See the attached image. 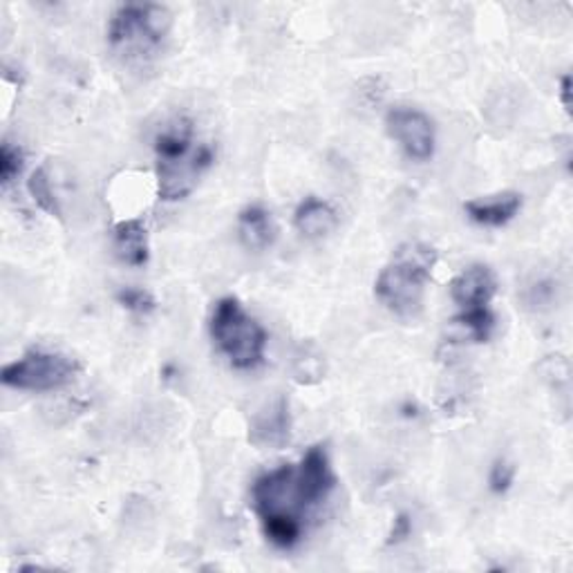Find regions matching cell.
<instances>
[{"label":"cell","instance_id":"cell-1","mask_svg":"<svg viewBox=\"0 0 573 573\" xmlns=\"http://www.w3.org/2000/svg\"><path fill=\"white\" fill-rule=\"evenodd\" d=\"M213 162V146L196 137L194 121L188 117H177L170 121L155 137V175L159 200L177 202L188 198Z\"/></svg>","mask_w":573,"mask_h":573},{"label":"cell","instance_id":"cell-2","mask_svg":"<svg viewBox=\"0 0 573 573\" xmlns=\"http://www.w3.org/2000/svg\"><path fill=\"white\" fill-rule=\"evenodd\" d=\"M439 261L434 246L426 242H406L397 246L390 263L381 269L374 283V296L395 316L417 318L423 309L426 287Z\"/></svg>","mask_w":573,"mask_h":573},{"label":"cell","instance_id":"cell-3","mask_svg":"<svg viewBox=\"0 0 573 573\" xmlns=\"http://www.w3.org/2000/svg\"><path fill=\"white\" fill-rule=\"evenodd\" d=\"M170 32V12L153 3L119 5L108 21V45L125 63L155 60Z\"/></svg>","mask_w":573,"mask_h":573},{"label":"cell","instance_id":"cell-4","mask_svg":"<svg viewBox=\"0 0 573 573\" xmlns=\"http://www.w3.org/2000/svg\"><path fill=\"white\" fill-rule=\"evenodd\" d=\"M209 332L218 350L238 370H253L263 365L267 332L265 328L246 313L242 302L233 296L220 298L213 307Z\"/></svg>","mask_w":573,"mask_h":573},{"label":"cell","instance_id":"cell-5","mask_svg":"<svg viewBox=\"0 0 573 573\" xmlns=\"http://www.w3.org/2000/svg\"><path fill=\"white\" fill-rule=\"evenodd\" d=\"M79 372V361L68 354L30 350L3 367V384L27 393H54L70 386Z\"/></svg>","mask_w":573,"mask_h":573},{"label":"cell","instance_id":"cell-6","mask_svg":"<svg viewBox=\"0 0 573 573\" xmlns=\"http://www.w3.org/2000/svg\"><path fill=\"white\" fill-rule=\"evenodd\" d=\"M251 499L261 520L272 516H289L302 520V514L307 511L300 499L298 475L294 464H285L276 471L261 475L251 486Z\"/></svg>","mask_w":573,"mask_h":573},{"label":"cell","instance_id":"cell-7","mask_svg":"<svg viewBox=\"0 0 573 573\" xmlns=\"http://www.w3.org/2000/svg\"><path fill=\"white\" fill-rule=\"evenodd\" d=\"M388 135L401 146V151L415 162H428L434 155L437 133L432 119L417 108H393L386 117Z\"/></svg>","mask_w":573,"mask_h":573},{"label":"cell","instance_id":"cell-8","mask_svg":"<svg viewBox=\"0 0 573 573\" xmlns=\"http://www.w3.org/2000/svg\"><path fill=\"white\" fill-rule=\"evenodd\" d=\"M298 475V491L305 508H313L323 504L330 493L337 488V475L332 469L330 451L326 443H316L302 455L300 464L296 466Z\"/></svg>","mask_w":573,"mask_h":573},{"label":"cell","instance_id":"cell-9","mask_svg":"<svg viewBox=\"0 0 573 573\" xmlns=\"http://www.w3.org/2000/svg\"><path fill=\"white\" fill-rule=\"evenodd\" d=\"M291 439V412L285 397H276L253 415L249 423V443L256 449L280 451Z\"/></svg>","mask_w":573,"mask_h":573},{"label":"cell","instance_id":"cell-10","mask_svg":"<svg viewBox=\"0 0 573 573\" xmlns=\"http://www.w3.org/2000/svg\"><path fill=\"white\" fill-rule=\"evenodd\" d=\"M497 294V276L488 265H471L451 283V298L462 309L488 307Z\"/></svg>","mask_w":573,"mask_h":573},{"label":"cell","instance_id":"cell-11","mask_svg":"<svg viewBox=\"0 0 573 573\" xmlns=\"http://www.w3.org/2000/svg\"><path fill=\"white\" fill-rule=\"evenodd\" d=\"M520 209H522V196L516 194V190H502V194L475 198L464 205L466 216L475 224L491 227V229L504 227L511 220H516Z\"/></svg>","mask_w":573,"mask_h":573},{"label":"cell","instance_id":"cell-12","mask_svg":"<svg viewBox=\"0 0 573 573\" xmlns=\"http://www.w3.org/2000/svg\"><path fill=\"white\" fill-rule=\"evenodd\" d=\"M114 253L129 267H144L148 263L151 246L144 220H123L114 227Z\"/></svg>","mask_w":573,"mask_h":573},{"label":"cell","instance_id":"cell-13","mask_svg":"<svg viewBox=\"0 0 573 573\" xmlns=\"http://www.w3.org/2000/svg\"><path fill=\"white\" fill-rule=\"evenodd\" d=\"M294 227L305 238H326L339 227V213L321 198H305L294 213Z\"/></svg>","mask_w":573,"mask_h":573},{"label":"cell","instance_id":"cell-14","mask_svg":"<svg viewBox=\"0 0 573 573\" xmlns=\"http://www.w3.org/2000/svg\"><path fill=\"white\" fill-rule=\"evenodd\" d=\"M238 233H240L242 244L253 251L269 249L278 238V229H276L272 213L261 205H251L240 211Z\"/></svg>","mask_w":573,"mask_h":573},{"label":"cell","instance_id":"cell-15","mask_svg":"<svg viewBox=\"0 0 573 573\" xmlns=\"http://www.w3.org/2000/svg\"><path fill=\"white\" fill-rule=\"evenodd\" d=\"M291 376L300 386H316L326 378V354L311 341L296 348L291 359Z\"/></svg>","mask_w":573,"mask_h":573},{"label":"cell","instance_id":"cell-16","mask_svg":"<svg viewBox=\"0 0 573 573\" xmlns=\"http://www.w3.org/2000/svg\"><path fill=\"white\" fill-rule=\"evenodd\" d=\"M453 323L460 326L471 341L486 343L491 341L497 321H495V313L488 307H473V309H464Z\"/></svg>","mask_w":573,"mask_h":573},{"label":"cell","instance_id":"cell-17","mask_svg":"<svg viewBox=\"0 0 573 573\" xmlns=\"http://www.w3.org/2000/svg\"><path fill=\"white\" fill-rule=\"evenodd\" d=\"M27 190L32 200L38 205L41 211H45L47 216L52 218H60V207H58V200L54 196V188H52V181H49V175L47 170L41 166L36 168L30 179H27Z\"/></svg>","mask_w":573,"mask_h":573},{"label":"cell","instance_id":"cell-18","mask_svg":"<svg viewBox=\"0 0 573 573\" xmlns=\"http://www.w3.org/2000/svg\"><path fill=\"white\" fill-rule=\"evenodd\" d=\"M117 302L137 316H148L157 309V300L148 289L142 287H123L117 291Z\"/></svg>","mask_w":573,"mask_h":573},{"label":"cell","instance_id":"cell-19","mask_svg":"<svg viewBox=\"0 0 573 573\" xmlns=\"http://www.w3.org/2000/svg\"><path fill=\"white\" fill-rule=\"evenodd\" d=\"M23 164V151L12 142H3V146H0V184H3V188H10L19 179Z\"/></svg>","mask_w":573,"mask_h":573},{"label":"cell","instance_id":"cell-20","mask_svg":"<svg viewBox=\"0 0 573 573\" xmlns=\"http://www.w3.org/2000/svg\"><path fill=\"white\" fill-rule=\"evenodd\" d=\"M514 482H516V466L504 458L495 460L491 466V473H488V488L495 495H504L508 488L514 486Z\"/></svg>","mask_w":573,"mask_h":573},{"label":"cell","instance_id":"cell-21","mask_svg":"<svg viewBox=\"0 0 573 573\" xmlns=\"http://www.w3.org/2000/svg\"><path fill=\"white\" fill-rule=\"evenodd\" d=\"M412 533V520L408 514H399L393 522V529L388 533V544H401L410 538Z\"/></svg>","mask_w":573,"mask_h":573},{"label":"cell","instance_id":"cell-22","mask_svg":"<svg viewBox=\"0 0 573 573\" xmlns=\"http://www.w3.org/2000/svg\"><path fill=\"white\" fill-rule=\"evenodd\" d=\"M560 99H562L564 110L569 112L571 110V77L569 75H564L560 81Z\"/></svg>","mask_w":573,"mask_h":573}]
</instances>
